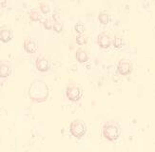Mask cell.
<instances>
[{
  "label": "cell",
  "instance_id": "9a60e30c",
  "mask_svg": "<svg viewBox=\"0 0 155 152\" xmlns=\"http://www.w3.org/2000/svg\"><path fill=\"white\" fill-rule=\"evenodd\" d=\"M74 29L78 32V34H83V32L85 31V25L81 22H78L74 25Z\"/></svg>",
  "mask_w": 155,
  "mask_h": 152
},
{
  "label": "cell",
  "instance_id": "8992f818",
  "mask_svg": "<svg viewBox=\"0 0 155 152\" xmlns=\"http://www.w3.org/2000/svg\"><path fill=\"white\" fill-rule=\"evenodd\" d=\"M97 44L101 48L107 49L111 45V39L110 36L107 34V32H100L97 36Z\"/></svg>",
  "mask_w": 155,
  "mask_h": 152
},
{
  "label": "cell",
  "instance_id": "5b68a950",
  "mask_svg": "<svg viewBox=\"0 0 155 152\" xmlns=\"http://www.w3.org/2000/svg\"><path fill=\"white\" fill-rule=\"evenodd\" d=\"M117 70L122 75H129L132 70V65L127 59H121L117 64Z\"/></svg>",
  "mask_w": 155,
  "mask_h": 152
},
{
  "label": "cell",
  "instance_id": "52a82bcc",
  "mask_svg": "<svg viewBox=\"0 0 155 152\" xmlns=\"http://www.w3.org/2000/svg\"><path fill=\"white\" fill-rule=\"evenodd\" d=\"M35 66L39 71H47L50 69V62L45 56L38 55L35 59Z\"/></svg>",
  "mask_w": 155,
  "mask_h": 152
},
{
  "label": "cell",
  "instance_id": "6da1fadb",
  "mask_svg": "<svg viewBox=\"0 0 155 152\" xmlns=\"http://www.w3.org/2000/svg\"><path fill=\"white\" fill-rule=\"evenodd\" d=\"M49 87L47 84L40 79L32 81L29 88V96L35 102H44L49 97Z\"/></svg>",
  "mask_w": 155,
  "mask_h": 152
},
{
  "label": "cell",
  "instance_id": "7c38bea8",
  "mask_svg": "<svg viewBox=\"0 0 155 152\" xmlns=\"http://www.w3.org/2000/svg\"><path fill=\"white\" fill-rule=\"evenodd\" d=\"M98 18H99V21L102 24H107L110 20V16L107 11H100Z\"/></svg>",
  "mask_w": 155,
  "mask_h": 152
},
{
  "label": "cell",
  "instance_id": "e0dca14e",
  "mask_svg": "<svg viewBox=\"0 0 155 152\" xmlns=\"http://www.w3.org/2000/svg\"><path fill=\"white\" fill-rule=\"evenodd\" d=\"M53 30H54L56 32H60L62 30H63V25H62V23L60 22L59 20H57V21H54L53 22Z\"/></svg>",
  "mask_w": 155,
  "mask_h": 152
},
{
  "label": "cell",
  "instance_id": "4fadbf2b",
  "mask_svg": "<svg viewBox=\"0 0 155 152\" xmlns=\"http://www.w3.org/2000/svg\"><path fill=\"white\" fill-rule=\"evenodd\" d=\"M112 44H113L114 47L117 48V49L121 48L123 46V38L121 37L120 35H115V36H114V38H113Z\"/></svg>",
  "mask_w": 155,
  "mask_h": 152
},
{
  "label": "cell",
  "instance_id": "3957f363",
  "mask_svg": "<svg viewBox=\"0 0 155 152\" xmlns=\"http://www.w3.org/2000/svg\"><path fill=\"white\" fill-rule=\"evenodd\" d=\"M70 131L74 137L81 138L86 134L87 125L81 119H75L70 125Z\"/></svg>",
  "mask_w": 155,
  "mask_h": 152
},
{
  "label": "cell",
  "instance_id": "d6986e66",
  "mask_svg": "<svg viewBox=\"0 0 155 152\" xmlns=\"http://www.w3.org/2000/svg\"><path fill=\"white\" fill-rule=\"evenodd\" d=\"M43 25H44V27L47 29V30H50L53 27V23L50 20V19H45V20L43 21Z\"/></svg>",
  "mask_w": 155,
  "mask_h": 152
},
{
  "label": "cell",
  "instance_id": "ac0fdd59",
  "mask_svg": "<svg viewBox=\"0 0 155 152\" xmlns=\"http://www.w3.org/2000/svg\"><path fill=\"white\" fill-rule=\"evenodd\" d=\"M76 43L79 45H83L86 43V37L83 34H77L76 35Z\"/></svg>",
  "mask_w": 155,
  "mask_h": 152
},
{
  "label": "cell",
  "instance_id": "7a4b0ae2",
  "mask_svg": "<svg viewBox=\"0 0 155 152\" xmlns=\"http://www.w3.org/2000/svg\"><path fill=\"white\" fill-rule=\"evenodd\" d=\"M121 130L119 125L114 122H107L103 127V135L109 141H116L119 138Z\"/></svg>",
  "mask_w": 155,
  "mask_h": 152
},
{
  "label": "cell",
  "instance_id": "277c9868",
  "mask_svg": "<svg viewBox=\"0 0 155 152\" xmlns=\"http://www.w3.org/2000/svg\"><path fill=\"white\" fill-rule=\"evenodd\" d=\"M66 95L71 101H78L82 97V89L76 84H71L66 89Z\"/></svg>",
  "mask_w": 155,
  "mask_h": 152
},
{
  "label": "cell",
  "instance_id": "ba28073f",
  "mask_svg": "<svg viewBox=\"0 0 155 152\" xmlns=\"http://www.w3.org/2000/svg\"><path fill=\"white\" fill-rule=\"evenodd\" d=\"M37 43L35 39H32L31 37H27L24 39V49L26 51H28L29 53H33L37 50Z\"/></svg>",
  "mask_w": 155,
  "mask_h": 152
},
{
  "label": "cell",
  "instance_id": "30bf717a",
  "mask_svg": "<svg viewBox=\"0 0 155 152\" xmlns=\"http://www.w3.org/2000/svg\"><path fill=\"white\" fill-rule=\"evenodd\" d=\"M10 72L11 67L9 66V64L5 61H1V63H0V76H1V78L8 77Z\"/></svg>",
  "mask_w": 155,
  "mask_h": 152
},
{
  "label": "cell",
  "instance_id": "9c48e42d",
  "mask_svg": "<svg viewBox=\"0 0 155 152\" xmlns=\"http://www.w3.org/2000/svg\"><path fill=\"white\" fill-rule=\"evenodd\" d=\"M75 55H76V59L81 63L87 62V60H89V53H87V50H85L82 48H79L76 50Z\"/></svg>",
  "mask_w": 155,
  "mask_h": 152
},
{
  "label": "cell",
  "instance_id": "5bb4252c",
  "mask_svg": "<svg viewBox=\"0 0 155 152\" xmlns=\"http://www.w3.org/2000/svg\"><path fill=\"white\" fill-rule=\"evenodd\" d=\"M30 18L32 21H38L40 20V12L36 9H32L30 11Z\"/></svg>",
  "mask_w": 155,
  "mask_h": 152
},
{
  "label": "cell",
  "instance_id": "2e32d148",
  "mask_svg": "<svg viewBox=\"0 0 155 152\" xmlns=\"http://www.w3.org/2000/svg\"><path fill=\"white\" fill-rule=\"evenodd\" d=\"M39 7H40V10H41L44 14H47V12H49L50 11V5L47 2H41L39 4Z\"/></svg>",
  "mask_w": 155,
  "mask_h": 152
},
{
  "label": "cell",
  "instance_id": "8fae6325",
  "mask_svg": "<svg viewBox=\"0 0 155 152\" xmlns=\"http://www.w3.org/2000/svg\"><path fill=\"white\" fill-rule=\"evenodd\" d=\"M12 31L10 29L3 28L0 31V39H1L2 42H9L12 39Z\"/></svg>",
  "mask_w": 155,
  "mask_h": 152
}]
</instances>
